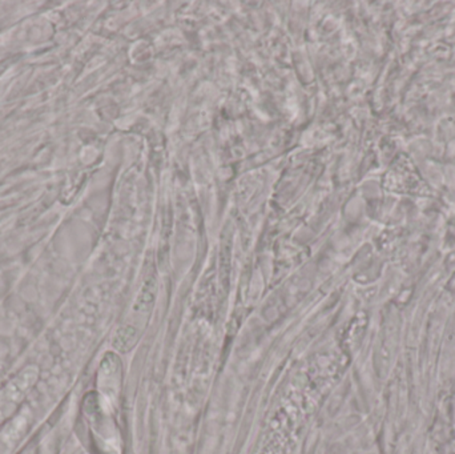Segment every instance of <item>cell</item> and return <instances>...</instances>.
I'll return each mask as SVG.
<instances>
[{"label": "cell", "instance_id": "obj_2", "mask_svg": "<svg viewBox=\"0 0 455 454\" xmlns=\"http://www.w3.org/2000/svg\"><path fill=\"white\" fill-rule=\"evenodd\" d=\"M122 362L115 354H107L99 370V384L106 392L114 391L120 383Z\"/></svg>", "mask_w": 455, "mask_h": 454}, {"label": "cell", "instance_id": "obj_1", "mask_svg": "<svg viewBox=\"0 0 455 454\" xmlns=\"http://www.w3.org/2000/svg\"><path fill=\"white\" fill-rule=\"evenodd\" d=\"M39 378L36 367H27L0 391V423L7 420L34 388Z\"/></svg>", "mask_w": 455, "mask_h": 454}, {"label": "cell", "instance_id": "obj_4", "mask_svg": "<svg viewBox=\"0 0 455 454\" xmlns=\"http://www.w3.org/2000/svg\"><path fill=\"white\" fill-rule=\"evenodd\" d=\"M139 340H140V331L136 330L135 327L125 325V327H120L117 330L112 343H114V348L117 352L127 354V352L132 351L135 348Z\"/></svg>", "mask_w": 455, "mask_h": 454}, {"label": "cell", "instance_id": "obj_3", "mask_svg": "<svg viewBox=\"0 0 455 454\" xmlns=\"http://www.w3.org/2000/svg\"><path fill=\"white\" fill-rule=\"evenodd\" d=\"M27 428V418H18L0 434V454H7L21 439Z\"/></svg>", "mask_w": 455, "mask_h": 454}]
</instances>
